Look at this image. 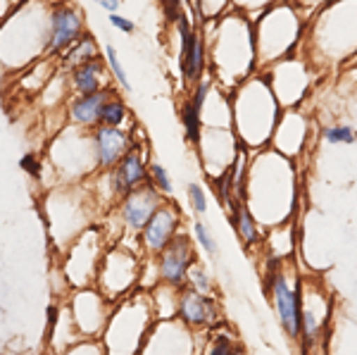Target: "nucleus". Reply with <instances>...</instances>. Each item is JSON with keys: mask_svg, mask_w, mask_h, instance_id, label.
Masks as SVG:
<instances>
[{"mask_svg": "<svg viewBox=\"0 0 357 355\" xmlns=\"http://www.w3.org/2000/svg\"><path fill=\"white\" fill-rule=\"evenodd\" d=\"M276 3H281V0H234V10H241V13H245L250 20H255L262 10L272 8Z\"/></svg>", "mask_w": 357, "mask_h": 355, "instance_id": "obj_34", "label": "nucleus"}, {"mask_svg": "<svg viewBox=\"0 0 357 355\" xmlns=\"http://www.w3.org/2000/svg\"><path fill=\"white\" fill-rule=\"evenodd\" d=\"M165 196L158 191L153 184H146L136 191H129L122 196V205H119V217H122V225L129 232H143V227L148 225V220L153 217L155 210L165 203Z\"/></svg>", "mask_w": 357, "mask_h": 355, "instance_id": "obj_15", "label": "nucleus"}, {"mask_svg": "<svg viewBox=\"0 0 357 355\" xmlns=\"http://www.w3.org/2000/svg\"><path fill=\"white\" fill-rule=\"evenodd\" d=\"M262 289L279 319L281 329L293 341L301 339V296L303 277L296 272L293 260H267L262 274Z\"/></svg>", "mask_w": 357, "mask_h": 355, "instance_id": "obj_6", "label": "nucleus"}, {"mask_svg": "<svg viewBox=\"0 0 357 355\" xmlns=\"http://www.w3.org/2000/svg\"><path fill=\"white\" fill-rule=\"evenodd\" d=\"M229 222H231L236 236H238V241L245 250L262 248V241H264L262 225L255 220V215L248 210L245 203H238L231 213H229Z\"/></svg>", "mask_w": 357, "mask_h": 355, "instance_id": "obj_20", "label": "nucleus"}, {"mask_svg": "<svg viewBox=\"0 0 357 355\" xmlns=\"http://www.w3.org/2000/svg\"><path fill=\"white\" fill-rule=\"evenodd\" d=\"M50 41L48 53H60V50L69 48L84 36V22L82 15L69 5H57L53 10V20H50Z\"/></svg>", "mask_w": 357, "mask_h": 355, "instance_id": "obj_18", "label": "nucleus"}, {"mask_svg": "<svg viewBox=\"0 0 357 355\" xmlns=\"http://www.w3.org/2000/svg\"><path fill=\"white\" fill-rule=\"evenodd\" d=\"M238 348H241V341H238V336H236V331L220 322L217 327L207 329L200 355H236Z\"/></svg>", "mask_w": 357, "mask_h": 355, "instance_id": "obj_23", "label": "nucleus"}, {"mask_svg": "<svg viewBox=\"0 0 357 355\" xmlns=\"http://www.w3.org/2000/svg\"><path fill=\"white\" fill-rule=\"evenodd\" d=\"M93 57H98L96 38H93V36H89V33H84V36L72 45V50H69L65 65H67V67H72V70H77V67H82L84 62L93 60Z\"/></svg>", "mask_w": 357, "mask_h": 355, "instance_id": "obj_27", "label": "nucleus"}, {"mask_svg": "<svg viewBox=\"0 0 357 355\" xmlns=\"http://www.w3.org/2000/svg\"><path fill=\"white\" fill-rule=\"evenodd\" d=\"M260 74L269 84V89H272V93L276 96V100H279V105L284 110L301 107L317 79V70L301 53L264 67Z\"/></svg>", "mask_w": 357, "mask_h": 355, "instance_id": "obj_7", "label": "nucleus"}, {"mask_svg": "<svg viewBox=\"0 0 357 355\" xmlns=\"http://www.w3.org/2000/svg\"><path fill=\"white\" fill-rule=\"evenodd\" d=\"M234 10V0H193V13L200 24L215 22Z\"/></svg>", "mask_w": 357, "mask_h": 355, "instance_id": "obj_25", "label": "nucleus"}, {"mask_svg": "<svg viewBox=\"0 0 357 355\" xmlns=\"http://www.w3.org/2000/svg\"><path fill=\"white\" fill-rule=\"evenodd\" d=\"M126 117H129V107H126V103L119 98L117 93H112L110 98H107L105 107H102L100 124H105V127H119V129H122V124L126 122Z\"/></svg>", "mask_w": 357, "mask_h": 355, "instance_id": "obj_28", "label": "nucleus"}, {"mask_svg": "<svg viewBox=\"0 0 357 355\" xmlns=\"http://www.w3.org/2000/svg\"><path fill=\"white\" fill-rule=\"evenodd\" d=\"M207 331H193L178 317L162 319L143 343L141 355H200Z\"/></svg>", "mask_w": 357, "mask_h": 355, "instance_id": "obj_9", "label": "nucleus"}, {"mask_svg": "<svg viewBox=\"0 0 357 355\" xmlns=\"http://www.w3.org/2000/svg\"><path fill=\"white\" fill-rule=\"evenodd\" d=\"M148 174H151V184L158 188L162 196H172L174 193V184H172V176L160 163H148Z\"/></svg>", "mask_w": 357, "mask_h": 355, "instance_id": "obj_31", "label": "nucleus"}, {"mask_svg": "<svg viewBox=\"0 0 357 355\" xmlns=\"http://www.w3.org/2000/svg\"><path fill=\"white\" fill-rule=\"evenodd\" d=\"M162 10L167 15L169 22H176L178 17L183 15V8H181V0H162Z\"/></svg>", "mask_w": 357, "mask_h": 355, "instance_id": "obj_37", "label": "nucleus"}, {"mask_svg": "<svg viewBox=\"0 0 357 355\" xmlns=\"http://www.w3.org/2000/svg\"><path fill=\"white\" fill-rule=\"evenodd\" d=\"M110 24L117 29V31L129 33V36H131V33H136V24H134V22L126 20V17H122V15H117V13L110 15Z\"/></svg>", "mask_w": 357, "mask_h": 355, "instance_id": "obj_36", "label": "nucleus"}, {"mask_svg": "<svg viewBox=\"0 0 357 355\" xmlns=\"http://www.w3.org/2000/svg\"><path fill=\"white\" fill-rule=\"evenodd\" d=\"M207 60L217 86L234 91L257 74V50L252 20L241 10H231L215 22H207Z\"/></svg>", "mask_w": 357, "mask_h": 355, "instance_id": "obj_2", "label": "nucleus"}, {"mask_svg": "<svg viewBox=\"0 0 357 355\" xmlns=\"http://www.w3.org/2000/svg\"><path fill=\"white\" fill-rule=\"evenodd\" d=\"M310 17L298 10L291 0H281L272 8L262 10L252 20L257 50V72L279 60L301 53Z\"/></svg>", "mask_w": 357, "mask_h": 355, "instance_id": "obj_5", "label": "nucleus"}, {"mask_svg": "<svg viewBox=\"0 0 357 355\" xmlns=\"http://www.w3.org/2000/svg\"><path fill=\"white\" fill-rule=\"evenodd\" d=\"M333 312V299L321 286L319 277H303V296H301V343L303 353L317 351L319 339L329 331Z\"/></svg>", "mask_w": 357, "mask_h": 355, "instance_id": "obj_8", "label": "nucleus"}, {"mask_svg": "<svg viewBox=\"0 0 357 355\" xmlns=\"http://www.w3.org/2000/svg\"><path fill=\"white\" fill-rule=\"evenodd\" d=\"M229 100H231V127L241 146L248 151L269 148L284 107L279 105L262 74H252L234 91H229Z\"/></svg>", "mask_w": 357, "mask_h": 355, "instance_id": "obj_4", "label": "nucleus"}, {"mask_svg": "<svg viewBox=\"0 0 357 355\" xmlns=\"http://www.w3.org/2000/svg\"><path fill=\"white\" fill-rule=\"evenodd\" d=\"M303 355H317L314 351H310V353H303Z\"/></svg>", "mask_w": 357, "mask_h": 355, "instance_id": "obj_41", "label": "nucleus"}, {"mask_svg": "<svg viewBox=\"0 0 357 355\" xmlns=\"http://www.w3.org/2000/svg\"><path fill=\"white\" fill-rule=\"evenodd\" d=\"M321 139H324V143H331V146H353L357 141V129L350 127V124L336 122L321 129Z\"/></svg>", "mask_w": 357, "mask_h": 355, "instance_id": "obj_29", "label": "nucleus"}, {"mask_svg": "<svg viewBox=\"0 0 357 355\" xmlns=\"http://www.w3.org/2000/svg\"><path fill=\"white\" fill-rule=\"evenodd\" d=\"M301 55L314 70L345 65L357 55V0H331L307 20Z\"/></svg>", "mask_w": 357, "mask_h": 355, "instance_id": "obj_3", "label": "nucleus"}, {"mask_svg": "<svg viewBox=\"0 0 357 355\" xmlns=\"http://www.w3.org/2000/svg\"><path fill=\"white\" fill-rule=\"evenodd\" d=\"M291 3L296 5L298 10H303V13L307 15V17H312L317 10H321L324 5H329L331 0H291Z\"/></svg>", "mask_w": 357, "mask_h": 355, "instance_id": "obj_35", "label": "nucleus"}, {"mask_svg": "<svg viewBox=\"0 0 357 355\" xmlns=\"http://www.w3.org/2000/svg\"><path fill=\"white\" fill-rule=\"evenodd\" d=\"M93 3L98 5V8L105 10V13H110V15H114L119 8H122V0H93Z\"/></svg>", "mask_w": 357, "mask_h": 355, "instance_id": "obj_39", "label": "nucleus"}, {"mask_svg": "<svg viewBox=\"0 0 357 355\" xmlns=\"http://www.w3.org/2000/svg\"><path fill=\"white\" fill-rule=\"evenodd\" d=\"M93 146L98 156V167L100 169H114L117 163L124 158V153L129 151L134 143H131V134H126L119 127H96L93 134Z\"/></svg>", "mask_w": 357, "mask_h": 355, "instance_id": "obj_17", "label": "nucleus"}, {"mask_svg": "<svg viewBox=\"0 0 357 355\" xmlns=\"http://www.w3.org/2000/svg\"><path fill=\"white\" fill-rule=\"evenodd\" d=\"M114 188H117L119 196H126L129 191L151 184V174H148V165H146V153L143 148L131 146L124 153V158L117 163V167L112 172Z\"/></svg>", "mask_w": 357, "mask_h": 355, "instance_id": "obj_16", "label": "nucleus"}, {"mask_svg": "<svg viewBox=\"0 0 357 355\" xmlns=\"http://www.w3.org/2000/svg\"><path fill=\"white\" fill-rule=\"evenodd\" d=\"M134 253H126V250H110L105 257V267L107 272H117L107 279V291L112 296H122L126 289L134 286V279L138 277V262L136 257H131ZM107 294V296H110Z\"/></svg>", "mask_w": 357, "mask_h": 355, "instance_id": "obj_19", "label": "nucleus"}, {"mask_svg": "<svg viewBox=\"0 0 357 355\" xmlns=\"http://www.w3.org/2000/svg\"><path fill=\"white\" fill-rule=\"evenodd\" d=\"M105 60H107V67H110L112 77L119 82V86H122L124 91H129V93H131L129 77H126V72H124L122 62H119V55H117V50H114V45H105Z\"/></svg>", "mask_w": 357, "mask_h": 355, "instance_id": "obj_33", "label": "nucleus"}, {"mask_svg": "<svg viewBox=\"0 0 357 355\" xmlns=\"http://www.w3.org/2000/svg\"><path fill=\"white\" fill-rule=\"evenodd\" d=\"M195 260H198V250H195L193 239L188 236V234H176V236L155 255L160 284L174 286V289L186 286L188 270L193 267Z\"/></svg>", "mask_w": 357, "mask_h": 355, "instance_id": "obj_11", "label": "nucleus"}, {"mask_svg": "<svg viewBox=\"0 0 357 355\" xmlns=\"http://www.w3.org/2000/svg\"><path fill=\"white\" fill-rule=\"evenodd\" d=\"M186 198H188V205H191V210L198 217L207 215V208H210V203H207V193L205 188L198 184V181H191V184L186 186Z\"/></svg>", "mask_w": 357, "mask_h": 355, "instance_id": "obj_32", "label": "nucleus"}, {"mask_svg": "<svg viewBox=\"0 0 357 355\" xmlns=\"http://www.w3.org/2000/svg\"><path fill=\"white\" fill-rule=\"evenodd\" d=\"M310 129H312V122L305 114L301 107H291V110H284L276 122V129L272 134V141H269V148L281 156L298 160L303 156L305 146L310 141Z\"/></svg>", "mask_w": 357, "mask_h": 355, "instance_id": "obj_12", "label": "nucleus"}, {"mask_svg": "<svg viewBox=\"0 0 357 355\" xmlns=\"http://www.w3.org/2000/svg\"><path fill=\"white\" fill-rule=\"evenodd\" d=\"M186 286H191L195 289L198 294L203 296H212V299H217V286H215V279H212L210 270L203 265V260H195L193 267L188 270V279H186Z\"/></svg>", "mask_w": 357, "mask_h": 355, "instance_id": "obj_26", "label": "nucleus"}, {"mask_svg": "<svg viewBox=\"0 0 357 355\" xmlns=\"http://www.w3.org/2000/svg\"><path fill=\"white\" fill-rule=\"evenodd\" d=\"M181 210L174 200L167 198L162 205L153 213V217L148 220V225L143 227V232L138 234V243H141V250L155 257L160 250L165 248L176 234H181Z\"/></svg>", "mask_w": 357, "mask_h": 355, "instance_id": "obj_13", "label": "nucleus"}, {"mask_svg": "<svg viewBox=\"0 0 357 355\" xmlns=\"http://www.w3.org/2000/svg\"><path fill=\"white\" fill-rule=\"evenodd\" d=\"M114 93V89H102L98 93L91 96H79L77 100H72L69 105V114L77 124L82 127H100V117H102V107H105L107 98Z\"/></svg>", "mask_w": 357, "mask_h": 355, "instance_id": "obj_21", "label": "nucleus"}, {"mask_svg": "<svg viewBox=\"0 0 357 355\" xmlns=\"http://www.w3.org/2000/svg\"><path fill=\"white\" fill-rule=\"evenodd\" d=\"M298 167L296 160L281 156L272 148L255 151L248 163L243 203L262 227L272 229L293 222L298 210Z\"/></svg>", "mask_w": 357, "mask_h": 355, "instance_id": "obj_1", "label": "nucleus"}, {"mask_svg": "<svg viewBox=\"0 0 357 355\" xmlns=\"http://www.w3.org/2000/svg\"><path fill=\"white\" fill-rule=\"evenodd\" d=\"M181 124H183V134H186V141L191 146L198 148L200 139H203V112L193 105L191 98H186L181 103Z\"/></svg>", "mask_w": 357, "mask_h": 355, "instance_id": "obj_24", "label": "nucleus"}, {"mask_svg": "<svg viewBox=\"0 0 357 355\" xmlns=\"http://www.w3.org/2000/svg\"><path fill=\"white\" fill-rule=\"evenodd\" d=\"M178 31V65L186 84H198L200 79L210 74V60H207V41L205 33H200L183 13L174 22Z\"/></svg>", "mask_w": 357, "mask_h": 355, "instance_id": "obj_10", "label": "nucleus"}, {"mask_svg": "<svg viewBox=\"0 0 357 355\" xmlns=\"http://www.w3.org/2000/svg\"><path fill=\"white\" fill-rule=\"evenodd\" d=\"M193 236H195V241H198L200 250H203L207 257L220 255V243H217L215 232H212V227L207 225V222H203V220L193 222Z\"/></svg>", "mask_w": 357, "mask_h": 355, "instance_id": "obj_30", "label": "nucleus"}, {"mask_svg": "<svg viewBox=\"0 0 357 355\" xmlns=\"http://www.w3.org/2000/svg\"><path fill=\"white\" fill-rule=\"evenodd\" d=\"M236 355H248V353H245V348H243V346H241V348H238V351H236Z\"/></svg>", "mask_w": 357, "mask_h": 355, "instance_id": "obj_40", "label": "nucleus"}, {"mask_svg": "<svg viewBox=\"0 0 357 355\" xmlns=\"http://www.w3.org/2000/svg\"><path fill=\"white\" fill-rule=\"evenodd\" d=\"M22 169L26 172L29 176H33V179H38V174H41V165H38V160L33 156H24L22 158Z\"/></svg>", "mask_w": 357, "mask_h": 355, "instance_id": "obj_38", "label": "nucleus"}, {"mask_svg": "<svg viewBox=\"0 0 357 355\" xmlns=\"http://www.w3.org/2000/svg\"><path fill=\"white\" fill-rule=\"evenodd\" d=\"M176 317L193 331H205L222 322V308L220 301L212 299V296L198 294L191 286H181L178 289Z\"/></svg>", "mask_w": 357, "mask_h": 355, "instance_id": "obj_14", "label": "nucleus"}, {"mask_svg": "<svg viewBox=\"0 0 357 355\" xmlns=\"http://www.w3.org/2000/svg\"><path fill=\"white\" fill-rule=\"evenodd\" d=\"M107 62H102L100 57H93V60L84 62L82 67H77L72 74V82H74V91L79 96H91V93H98V91L107 89L102 84V72H105Z\"/></svg>", "mask_w": 357, "mask_h": 355, "instance_id": "obj_22", "label": "nucleus"}]
</instances>
